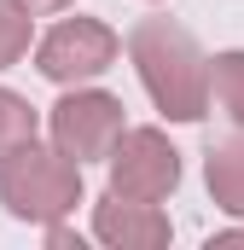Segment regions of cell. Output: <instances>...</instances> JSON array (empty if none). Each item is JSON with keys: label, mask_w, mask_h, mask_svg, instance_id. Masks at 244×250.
<instances>
[{"label": "cell", "mask_w": 244, "mask_h": 250, "mask_svg": "<svg viewBox=\"0 0 244 250\" xmlns=\"http://www.w3.org/2000/svg\"><path fill=\"white\" fill-rule=\"evenodd\" d=\"M105 59H111V35L93 29V23H64V29H53V41L41 47V70L59 76V82L93 76V70H105Z\"/></svg>", "instance_id": "obj_1"}, {"label": "cell", "mask_w": 244, "mask_h": 250, "mask_svg": "<svg viewBox=\"0 0 244 250\" xmlns=\"http://www.w3.org/2000/svg\"><path fill=\"white\" fill-rule=\"evenodd\" d=\"M99 123H117V105L111 99H64L59 105V140L64 146H87Z\"/></svg>", "instance_id": "obj_2"}, {"label": "cell", "mask_w": 244, "mask_h": 250, "mask_svg": "<svg viewBox=\"0 0 244 250\" xmlns=\"http://www.w3.org/2000/svg\"><path fill=\"white\" fill-rule=\"evenodd\" d=\"M29 128H35L29 111H23L12 93H0V140H6V134H12V140H29Z\"/></svg>", "instance_id": "obj_3"}, {"label": "cell", "mask_w": 244, "mask_h": 250, "mask_svg": "<svg viewBox=\"0 0 244 250\" xmlns=\"http://www.w3.org/2000/svg\"><path fill=\"white\" fill-rule=\"evenodd\" d=\"M6 12H12V6L0 0V18H6ZM18 41H23V23H18V18H12V23H0V59H12V53H18Z\"/></svg>", "instance_id": "obj_4"}]
</instances>
